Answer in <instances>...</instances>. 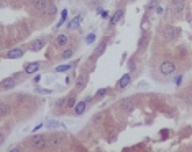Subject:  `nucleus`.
I'll list each match as a JSON object with an SVG mask.
<instances>
[{"label":"nucleus","instance_id":"obj_17","mask_svg":"<svg viewBox=\"0 0 192 152\" xmlns=\"http://www.w3.org/2000/svg\"><path fill=\"white\" fill-rule=\"evenodd\" d=\"M56 11H58L56 5H54L53 2H50V3H48V7H46V10H44V13H46V15H50V17H53V15H54Z\"/></svg>","mask_w":192,"mask_h":152},{"label":"nucleus","instance_id":"obj_4","mask_svg":"<svg viewBox=\"0 0 192 152\" xmlns=\"http://www.w3.org/2000/svg\"><path fill=\"white\" fill-rule=\"evenodd\" d=\"M163 38L166 39V41H174L176 38H177V30H176L174 26L171 25H166L164 28H163Z\"/></svg>","mask_w":192,"mask_h":152},{"label":"nucleus","instance_id":"obj_15","mask_svg":"<svg viewBox=\"0 0 192 152\" xmlns=\"http://www.w3.org/2000/svg\"><path fill=\"white\" fill-rule=\"evenodd\" d=\"M122 17H123V10H118L115 15H113L112 18H110V26H113V25H117L118 21L122 20Z\"/></svg>","mask_w":192,"mask_h":152},{"label":"nucleus","instance_id":"obj_31","mask_svg":"<svg viewBox=\"0 0 192 152\" xmlns=\"http://www.w3.org/2000/svg\"><path fill=\"white\" fill-rule=\"evenodd\" d=\"M39 80H41V77H39V75H36V77L33 79V82H35V83H38Z\"/></svg>","mask_w":192,"mask_h":152},{"label":"nucleus","instance_id":"obj_5","mask_svg":"<svg viewBox=\"0 0 192 152\" xmlns=\"http://www.w3.org/2000/svg\"><path fill=\"white\" fill-rule=\"evenodd\" d=\"M20 77L18 74H15V75H12V77H9V79H3L2 80V83H0V87H2V90H10V89H13L15 85H17V79Z\"/></svg>","mask_w":192,"mask_h":152},{"label":"nucleus","instance_id":"obj_16","mask_svg":"<svg viewBox=\"0 0 192 152\" xmlns=\"http://www.w3.org/2000/svg\"><path fill=\"white\" fill-rule=\"evenodd\" d=\"M43 46H44V41H43V39H36V41H33V43L30 44V49H31V51H39Z\"/></svg>","mask_w":192,"mask_h":152},{"label":"nucleus","instance_id":"obj_19","mask_svg":"<svg viewBox=\"0 0 192 152\" xmlns=\"http://www.w3.org/2000/svg\"><path fill=\"white\" fill-rule=\"evenodd\" d=\"M122 106H123L125 111H132V110H133V102H130V100H125V102L122 103Z\"/></svg>","mask_w":192,"mask_h":152},{"label":"nucleus","instance_id":"obj_30","mask_svg":"<svg viewBox=\"0 0 192 152\" xmlns=\"http://www.w3.org/2000/svg\"><path fill=\"white\" fill-rule=\"evenodd\" d=\"M94 102V97H87V98H85V103H87V105H89V103H92Z\"/></svg>","mask_w":192,"mask_h":152},{"label":"nucleus","instance_id":"obj_29","mask_svg":"<svg viewBox=\"0 0 192 152\" xmlns=\"http://www.w3.org/2000/svg\"><path fill=\"white\" fill-rule=\"evenodd\" d=\"M128 67H130V70H135V62L130 61V62H128Z\"/></svg>","mask_w":192,"mask_h":152},{"label":"nucleus","instance_id":"obj_22","mask_svg":"<svg viewBox=\"0 0 192 152\" xmlns=\"http://www.w3.org/2000/svg\"><path fill=\"white\" fill-rule=\"evenodd\" d=\"M66 106H67V108H74V106H76V98H74V97H69V98L66 100Z\"/></svg>","mask_w":192,"mask_h":152},{"label":"nucleus","instance_id":"obj_26","mask_svg":"<svg viewBox=\"0 0 192 152\" xmlns=\"http://www.w3.org/2000/svg\"><path fill=\"white\" fill-rule=\"evenodd\" d=\"M105 93H107V89H100L99 92H97V95H95V97H97V98H99V97H104Z\"/></svg>","mask_w":192,"mask_h":152},{"label":"nucleus","instance_id":"obj_28","mask_svg":"<svg viewBox=\"0 0 192 152\" xmlns=\"http://www.w3.org/2000/svg\"><path fill=\"white\" fill-rule=\"evenodd\" d=\"M100 17H102V18H108V11H107V10H102V11H100Z\"/></svg>","mask_w":192,"mask_h":152},{"label":"nucleus","instance_id":"obj_24","mask_svg":"<svg viewBox=\"0 0 192 152\" xmlns=\"http://www.w3.org/2000/svg\"><path fill=\"white\" fill-rule=\"evenodd\" d=\"M46 126H48V128H50V129H51V128H58V126H61V123H56V121H50V123H46Z\"/></svg>","mask_w":192,"mask_h":152},{"label":"nucleus","instance_id":"obj_18","mask_svg":"<svg viewBox=\"0 0 192 152\" xmlns=\"http://www.w3.org/2000/svg\"><path fill=\"white\" fill-rule=\"evenodd\" d=\"M107 41H108V39H104V41H102L100 44H99V47H97V51H95L97 56H102V53H104L105 47H107Z\"/></svg>","mask_w":192,"mask_h":152},{"label":"nucleus","instance_id":"obj_2","mask_svg":"<svg viewBox=\"0 0 192 152\" xmlns=\"http://www.w3.org/2000/svg\"><path fill=\"white\" fill-rule=\"evenodd\" d=\"M176 72V64L173 61H164L159 64V74L163 75H173Z\"/></svg>","mask_w":192,"mask_h":152},{"label":"nucleus","instance_id":"obj_10","mask_svg":"<svg viewBox=\"0 0 192 152\" xmlns=\"http://www.w3.org/2000/svg\"><path fill=\"white\" fill-rule=\"evenodd\" d=\"M48 3H50L48 0H31V5H33L38 11H43V13H44V10H46Z\"/></svg>","mask_w":192,"mask_h":152},{"label":"nucleus","instance_id":"obj_27","mask_svg":"<svg viewBox=\"0 0 192 152\" xmlns=\"http://www.w3.org/2000/svg\"><path fill=\"white\" fill-rule=\"evenodd\" d=\"M94 39H95V34H94V33H92V34H89V36H87V38H85V41H87V43H89V44H91V43H94Z\"/></svg>","mask_w":192,"mask_h":152},{"label":"nucleus","instance_id":"obj_8","mask_svg":"<svg viewBox=\"0 0 192 152\" xmlns=\"http://www.w3.org/2000/svg\"><path fill=\"white\" fill-rule=\"evenodd\" d=\"M54 44L58 46V47H64V46H67V44H69V36H67L66 33L58 34V36H56V39H54Z\"/></svg>","mask_w":192,"mask_h":152},{"label":"nucleus","instance_id":"obj_21","mask_svg":"<svg viewBox=\"0 0 192 152\" xmlns=\"http://www.w3.org/2000/svg\"><path fill=\"white\" fill-rule=\"evenodd\" d=\"M71 64H64V66H58L56 67V72H67L69 69H71Z\"/></svg>","mask_w":192,"mask_h":152},{"label":"nucleus","instance_id":"obj_14","mask_svg":"<svg viewBox=\"0 0 192 152\" xmlns=\"http://www.w3.org/2000/svg\"><path fill=\"white\" fill-rule=\"evenodd\" d=\"M81 21H82V17H81V15H77V17H76L74 20H72V21H69L67 30H76V28L81 25Z\"/></svg>","mask_w":192,"mask_h":152},{"label":"nucleus","instance_id":"obj_25","mask_svg":"<svg viewBox=\"0 0 192 152\" xmlns=\"http://www.w3.org/2000/svg\"><path fill=\"white\" fill-rule=\"evenodd\" d=\"M7 111H9V108H7V105L3 103L2 108H0V115H2V116H5V115H7Z\"/></svg>","mask_w":192,"mask_h":152},{"label":"nucleus","instance_id":"obj_7","mask_svg":"<svg viewBox=\"0 0 192 152\" xmlns=\"http://www.w3.org/2000/svg\"><path fill=\"white\" fill-rule=\"evenodd\" d=\"M23 54H25V49H22V47H15V49L7 51V53H5V57H7V59H20Z\"/></svg>","mask_w":192,"mask_h":152},{"label":"nucleus","instance_id":"obj_3","mask_svg":"<svg viewBox=\"0 0 192 152\" xmlns=\"http://www.w3.org/2000/svg\"><path fill=\"white\" fill-rule=\"evenodd\" d=\"M50 146L51 147H61L64 144V141H66V136H64L63 133H53L50 134Z\"/></svg>","mask_w":192,"mask_h":152},{"label":"nucleus","instance_id":"obj_32","mask_svg":"<svg viewBox=\"0 0 192 152\" xmlns=\"http://www.w3.org/2000/svg\"><path fill=\"white\" fill-rule=\"evenodd\" d=\"M181 80H182V75H179V77L176 79V83H177V85H179V83H181Z\"/></svg>","mask_w":192,"mask_h":152},{"label":"nucleus","instance_id":"obj_13","mask_svg":"<svg viewBox=\"0 0 192 152\" xmlns=\"http://www.w3.org/2000/svg\"><path fill=\"white\" fill-rule=\"evenodd\" d=\"M85 83H87V75H81L79 79H77V83H76V90H82L85 87Z\"/></svg>","mask_w":192,"mask_h":152},{"label":"nucleus","instance_id":"obj_23","mask_svg":"<svg viewBox=\"0 0 192 152\" xmlns=\"http://www.w3.org/2000/svg\"><path fill=\"white\" fill-rule=\"evenodd\" d=\"M66 18H67V10L64 8V10H63V13H61V21L58 23V26H61V25H63V23L66 21Z\"/></svg>","mask_w":192,"mask_h":152},{"label":"nucleus","instance_id":"obj_9","mask_svg":"<svg viewBox=\"0 0 192 152\" xmlns=\"http://www.w3.org/2000/svg\"><path fill=\"white\" fill-rule=\"evenodd\" d=\"M39 67H41V64H39V62H30V64H26V66H25L23 72L30 75V74H35V72H38Z\"/></svg>","mask_w":192,"mask_h":152},{"label":"nucleus","instance_id":"obj_20","mask_svg":"<svg viewBox=\"0 0 192 152\" xmlns=\"http://www.w3.org/2000/svg\"><path fill=\"white\" fill-rule=\"evenodd\" d=\"M72 54H74V51H72V49H66V51L61 53V57H63V59H71Z\"/></svg>","mask_w":192,"mask_h":152},{"label":"nucleus","instance_id":"obj_11","mask_svg":"<svg viewBox=\"0 0 192 152\" xmlns=\"http://www.w3.org/2000/svg\"><path fill=\"white\" fill-rule=\"evenodd\" d=\"M130 82H132V75H130V74H125L123 77H122L120 80H118V83H117V89H120V90H122V89H125V87L128 85Z\"/></svg>","mask_w":192,"mask_h":152},{"label":"nucleus","instance_id":"obj_1","mask_svg":"<svg viewBox=\"0 0 192 152\" xmlns=\"http://www.w3.org/2000/svg\"><path fill=\"white\" fill-rule=\"evenodd\" d=\"M30 142H31V146H33L35 149H44L46 146H50V139H46V137H44V136H41V134L31 136Z\"/></svg>","mask_w":192,"mask_h":152},{"label":"nucleus","instance_id":"obj_12","mask_svg":"<svg viewBox=\"0 0 192 152\" xmlns=\"http://www.w3.org/2000/svg\"><path fill=\"white\" fill-rule=\"evenodd\" d=\"M85 108H87V103H85V100L84 102H77L76 103V106H74V113L79 116V115H82L84 111H85Z\"/></svg>","mask_w":192,"mask_h":152},{"label":"nucleus","instance_id":"obj_6","mask_svg":"<svg viewBox=\"0 0 192 152\" xmlns=\"http://www.w3.org/2000/svg\"><path fill=\"white\" fill-rule=\"evenodd\" d=\"M171 10H173V13L176 17H181L184 13V10H186V3H184V0H174L173 5H171Z\"/></svg>","mask_w":192,"mask_h":152}]
</instances>
